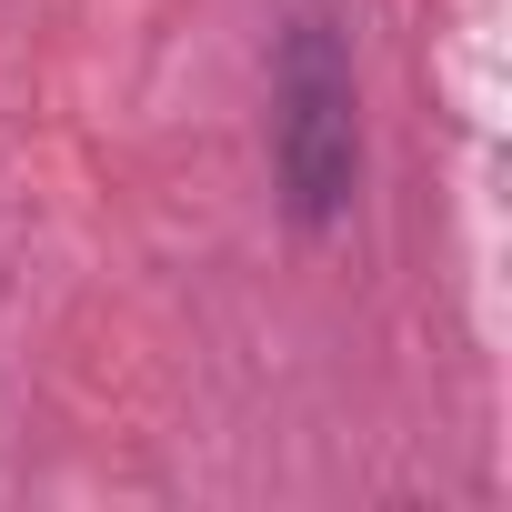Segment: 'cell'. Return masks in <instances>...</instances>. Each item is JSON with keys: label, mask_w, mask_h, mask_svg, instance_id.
I'll use <instances>...</instances> for the list:
<instances>
[{"label": "cell", "mask_w": 512, "mask_h": 512, "mask_svg": "<svg viewBox=\"0 0 512 512\" xmlns=\"http://www.w3.org/2000/svg\"><path fill=\"white\" fill-rule=\"evenodd\" d=\"M272 161H282V201L302 231H332L362 191V91H352V51L332 21H292V41H282Z\"/></svg>", "instance_id": "1"}]
</instances>
